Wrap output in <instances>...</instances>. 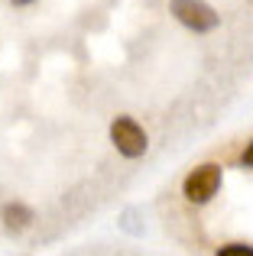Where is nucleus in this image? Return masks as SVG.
<instances>
[{
	"mask_svg": "<svg viewBox=\"0 0 253 256\" xmlns=\"http://www.w3.org/2000/svg\"><path fill=\"white\" fill-rule=\"evenodd\" d=\"M110 143L117 146L124 159H140L150 150V136L133 117H114L110 120Z\"/></svg>",
	"mask_w": 253,
	"mask_h": 256,
	"instance_id": "obj_3",
	"label": "nucleus"
},
{
	"mask_svg": "<svg viewBox=\"0 0 253 256\" xmlns=\"http://www.w3.org/2000/svg\"><path fill=\"white\" fill-rule=\"evenodd\" d=\"M0 220H4V227L10 234H23L32 227V220H36V211H32L30 204H23V201H6L4 211H0Z\"/></svg>",
	"mask_w": 253,
	"mask_h": 256,
	"instance_id": "obj_4",
	"label": "nucleus"
},
{
	"mask_svg": "<svg viewBox=\"0 0 253 256\" xmlns=\"http://www.w3.org/2000/svg\"><path fill=\"white\" fill-rule=\"evenodd\" d=\"M172 16L192 32H211L221 26V13L208 0H172Z\"/></svg>",
	"mask_w": 253,
	"mask_h": 256,
	"instance_id": "obj_2",
	"label": "nucleus"
},
{
	"mask_svg": "<svg viewBox=\"0 0 253 256\" xmlns=\"http://www.w3.org/2000/svg\"><path fill=\"white\" fill-rule=\"evenodd\" d=\"M30 4H36V0H13V6H30Z\"/></svg>",
	"mask_w": 253,
	"mask_h": 256,
	"instance_id": "obj_7",
	"label": "nucleus"
},
{
	"mask_svg": "<svg viewBox=\"0 0 253 256\" xmlns=\"http://www.w3.org/2000/svg\"><path fill=\"white\" fill-rule=\"evenodd\" d=\"M218 256H253V244H224L218 246Z\"/></svg>",
	"mask_w": 253,
	"mask_h": 256,
	"instance_id": "obj_5",
	"label": "nucleus"
},
{
	"mask_svg": "<svg viewBox=\"0 0 253 256\" xmlns=\"http://www.w3.org/2000/svg\"><path fill=\"white\" fill-rule=\"evenodd\" d=\"M221 166L218 162H204V166H195L182 182V194L192 201V204H208L218 192H221Z\"/></svg>",
	"mask_w": 253,
	"mask_h": 256,
	"instance_id": "obj_1",
	"label": "nucleus"
},
{
	"mask_svg": "<svg viewBox=\"0 0 253 256\" xmlns=\"http://www.w3.org/2000/svg\"><path fill=\"white\" fill-rule=\"evenodd\" d=\"M244 166H247V169H253V143L244 150Z\"/></svg>",
	"mask_w": 253,
	"mask_h": 256,
	"instance_id": "obj_6",
	"label": "nucleus"
}]
</instances>
